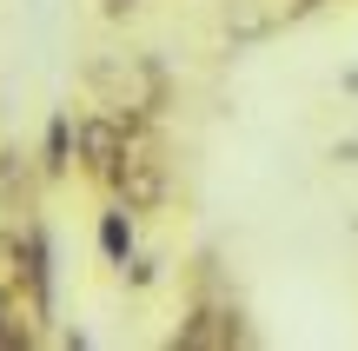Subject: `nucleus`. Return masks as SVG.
Returning <instances> with one entry per match:
<instances>
[{"label":"nucleus","mask_w":358,"mask_h":351,"mask_svg":"<svg viewBox=\"0 0 358 351\" xmlns=\"http://www.w3.org/2000/svg\"><path fill=\"white\" fill-rule=\"evenodd\" d=\"M120 146H127V119L87 113L73 126V166H80V179H93L106 193V186H113V166H120Z\"/></svg>","instance_id":"obj_3"},{"label":"nucleus","mask_w":358,"mask_h":351,"mask_svg":"<svg viewBox=\"0 0 358 351\" xmlns=\"http://www.w3.org/2000/svg\"><path fill=\"white\" fill-rule=\"evenodd\" d=\"M173 345H179V351H232V345H245L239 305H232V299H199L186 318H179Z\"/></svg>","instance_id":"obj_4"},{"label":"nucleus","mask_w":358,"mask_h":351,"mask_svg":"<svg viewBox=\"0 0 358 351\" xmlns=\"http://www.w3.org/2000/svg\"><path fill=\"white\" fill-rule=\"evenodd\" d=\"M100 252H106L113 265H127V259H133V212L120 206V199L100 212Z\"/></svg>","instance_id":"obj_7"},{"label":"nucleus","mask_w":358,"mask_h":351,"mask_svg":"<svg viewBox=\"0 0 358 351\" xmlns=\"http://www.w3.org/2000/svg\"><path fill=\"white\" fill-rule=\"evenodd\" d=\"M87 93L100 113L113 119H159L166 113V73L140 53H106V60L87 66Z\"/></svg>","instance_id":"obj_1"},{"label":"nucleus","mask_w":358,"mask_h":351,"mask_svg":"<svg viewBox=\"0 0 358 351\" xmlns=\"http://www.w3.org/2000/svg\"><path fill=\"white\" fill-rule=\"evenodd\" d=\"M66 166H73V113H53V119H47V153H40V172H47V179H66Z\"/></svg>","instance_id":"obj_6"},{"label":"nucleus","mask_w":358,"mask_h":351,"mask_svg":"<svg viewBox=\"0 0 358 351\" xmlns=\"http://www.w3.org/2000/svg\"><path fill=\"white\" fill-rule=\"evenodd\" d=\"M133 7H140V0H100V13H113V20H120V13H133Z\"/></svg>","instance_id":"obj_9"},{"label":"nucleus","mask_w":358,"mask_h":351,"mask_svg":"<svg viewBox=\"0 0 358 351\" xmlns=\"http://www.w3.org/2000/svg\"><path fill=\"white\" fill-rule=\"evenodd\" d=\"M166 146H159L153 119H127V146H120V166H113V186L106 199H120L127 212H153L166 199Z\"/></svg>","instance_id":"obj_2"},{"label":"nucleus","mask_w":358,"mask_h":351,"mask_svg":"<svg viewBox=\"0 0 358 351\" xmlns=\"http://www.w3.org/2000/svg\"><path fill=\"white\" fill-rule=\"evenodd\" d=\"M319 0H239L232 7V33L239 40H259V33H279L285 20H299V13H312Z\"/></svg>","instance_id":"obj_5"},{"label":"nucleus","mask_w":358,"mask_h":351,"mask_svg":"<svg viewBox=\"0 0 358 351\" xmlns=\"http://www.w3.org/2000/svg\"><path fill=\"white\" fill-rule=\"evenodd\" d=\"M0 299H13L20 305V232H13V225H0ZM34 318V312H27ZM40 325V318H34Z\"/></svg>","instance_id":"obj_8"}]
</instances>
